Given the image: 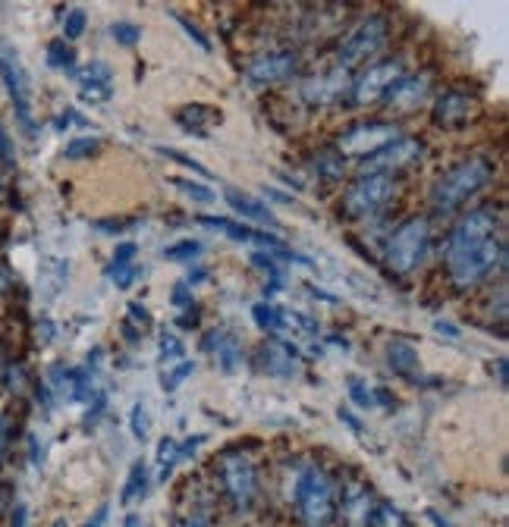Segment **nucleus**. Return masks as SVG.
Returning a JSON list of instances; mask_svg holds the SVG:
<instances>
[{
  "label": "nucleus",
  "mask_w": 509,
  "mask_h": 527,
  "mask_svg": "<svg viewBox=\"0 0 509 527\" xmlns=\"http://www.w3.org/2000/svg\"><path fill=\"white\" fill-rule=\"evenodd\" d=\"M494 179V160L491 157H466L459 160L453 170H447L434 182L431 189V208L434 214H453L459 211L469 198H475L488 182Z\"/></svg>",
  "instance_id": "nucleus-1"
},
{
  "label": "nucleus",
  "mask_w": 509,
  "mask_h": 527,
  "mask_svg": "<svg viewBox=\"0 0 509 527\" xmlns=\"http://www.w3.org/2000/svg\"><path fill=\"white\" fill-rule=\"evenodd\" d=\"M503 261V242L500 233L488 239H475V242H447V273L453 286L459 289H472L484 277H491L494 264Z\"/></svg>",
  "instance_id": "nucleus-2"
},
{
  "label": "nucleus",
  "mask_w": 509,
  "mask_h": 527,
  "mask_svg": "<svg viewBox=\"0 0 509 527\" xmlns=\"http://www.w3.org/2000/svg\"><path fill=\"white\" fill-rule=\"evenodd\" d=\"M293 502L302 527H330L337 518V487L324 468H305L296 480Z\"/></svg>",
  "instance_id": "nucleus-3"
},
{
  "label": "nucleus",
  "mask_w": 509,
  "mask_h": 527,
  "mask_svg": "<svg viewBox=\"0 0 509 527\" xmlns=\"http://www.w3.org/2000/svg\"><path fill=\"white\" fill-rule=\"evenodd\" d=\"M431 245V226L428 217H409L393 229L387 242V264L393 273H412L422 267Z\"/></svg>",
  "instance_id": "nucleus-4"
},
{
  "label": "nucleus",
  "mask_w": 509,
  "mask_h": 527,
  "mask_svg": "<svg viewBox=\"0 0 509 527\" xmlns=\"http://www.w3.org/2000/svg\"><path fill=\"white\" fill-rule=\"evenodd\" d=\"M390 38V26H387V19L384 16H368L362 19L356 29H352L343 44H340V70H352V66H362L368 60H374L381 51H384V44Z\"/></svg>",
  "instance_id": "nucleus-5"
},
{
  "label": "nucleus",
  "mask_w": 509,
  "mask_h": 527,
  "mask_svg": "<svg viewBox=\"0 0 509 527\" xmlns=\"http://www.w3.org/2000/svg\"><path fill=\"white\" fill-rule=\"evenodd\" d=\"M396 195V176L384 173H365L359 182H352V189L343 195L340 211L346 217H371L384 211Z\"/></svg>",
  "instance_id": "nucleus-6"
},
{
  "label": "nucleus",
  "mask_w": 509,
  "mask_h": 527,
  "mask_svg": "<svg viewBox=\"0 0 509 527\" xmlns=\"http://www.w3.org/2000/svg\"><path fill=\"white\" fill-rule=\"evenodd\" d=\"M220 480H224V493L230 496L233 509L246 512L258 499V471L246 455H227L220 465Z\"/></svg>",
  "instance_id": "nucleus-7"
},
{
  "label": "nucleus",
  "mask_w": 509,
  "mask_h": 527,
  "mask_svg": "<svg viewBox=\"0 0 509 527\" xmlns=\"http://www.w3.org/2000/svg\"><path fill=\"white\" fill-rule=\"evenodd\" d=\"M403 73H406L403 57L371 63L356 82H349V95H352V101H356V104L381 101V98H387V91L403 79Z\"/></svg>",
  "instance_id": "nucleus-8"
},
{
  "label": "nucleus",
  "mask_w": 509,
  "mask_h": 527,
  "mask_svg": "<svg viewBox=\"0 0 509 527\" xmlns=\"http://www.w3.org/2000/svg\"><path fill=\"white\" fill-rule=\"evenodd\" d=\"M0 79L7 85V95L16 107L19 126L29 135H35V123H32V88H29V76L22 70L19 57H13L10 51H0Z\"/></svg>",
  "instance_id": "nucleus-9"
},
{
  "label": "nucleus",
  "mask_w": 509,
  "mask_h": 527,
  "mask_svg": "<svg viewBox=\"0 0 509 527\" xmlns=\"http://www.w3.org/2000/svg\"><path fill=\"white\" fill-rule=\"evenodd\" d=\"M425 157V145L418 139H396L387 148L374 151L365 157V173H384V176H396L400 170H409L415 164H422Z\"/></svg>",
  "instance_id": "nucleus-10"
},
{
  "label": "nucleus",
  "mask_w": 509,
  "mask_h": 527,
  "mask_svg": "<svg viewBox=\"0 0 509 527\" xmlns=\"http://www.w3.org/2000/svg\"><path fill=\"white\" fill-rule=\"evenodd\" d=\"M400 139V129L393 123H362V126H352L349 132H343L337 139V151L346 157V154H359V157H368L374 151L387 148L390 142Z\"/></svg>",
  "instance_id": "nucleus-11"
},
{
  "label": "nucleus",
  "mask_w": 509,
  "mask_h": 527,
  "mask_svg": "<svg viewBox=\"0 0 509 527\" xmlns=\"http://www.w3.org/2000/svg\"><path fill=\"white\" fill-rule=\"evenodd\" d=\"M299 66V57L293 51H271V54H261L249 63V82L252 85H274V82H283L296 73Z\"/></svg>",
  "instance_id": "nucleus-12"
},
{
  "label": "nucleus",
  "mask_w": 509,
  "mask_h": 527,
  "mask_svg": "<svg viewBox=\"0 0 509 527\" xmlns=\"http://www.w3.org/2000/svg\"><path fill=\"white\" fill-rule=\"evenodd\" d=\"M258 364L264 374L271 377H299V355L296 349L290 346V342H280V339H268L264 346L258 349Z\"/></svg>",
  "instance_id": "nucleus-13"
},
{
  "label": "nucleus",
  "mask_w": 509,
  "mask_h": 527,
  "mask_svg": "<svg viewBox=\"0 0 509 527\" xmlns=\"http://www.w3.org/2000/svg\"><path fill=\"white\" fill-rule=\"evenodd\" d=\"M472 110H475V101L469 91H447V95H440L437 104H434V126H444V129H459L472 120Z\"/></svg>",
  "instance_id": "nucleus-14"
},
{
  "label": "nucleus",
  "mask_w": 509,
  "mask_h": 527,
  "mask_svg": "<svg viewBox=\"0 0 509 527\" xmlns=\"http://www.w3.org/2000/svg\"><path fill=\"white\" fill-rule=\"evenodd\" d=\"M198 226L217 229V233H224V236L233 239V242H255V245H261L264 251H277V248H283L280 239H277L274 233H261V229H255V226L233 223V220H227V217H198Z\"/></svg>",
  "instance_id": "nucleus-15"
},
{
  "label": "nucleus",
  "mask_w": 509,
  "mask_h": 527,
  "mask_svg": "<svg viewBox=\"0 0 509 527\" xmlns=\"http://www.w3.org/2000/svg\"><path fill=\"white\" fill-rule=\"evenodd\" d=\"M205 352L214 355V361L220 364V371L224 374H233L242 364V342L230 330H211L205 336Z\"/></svg>",
  "instance_id": "nucleus-16"
},
{
  "label": "nucleus",
  "mask_w": 509,
  "mask_h": 527,
  "mask_svg": "<svg viewBox=\"0 0 509 527\" xmlns=\"http://www.w3.org/2000/svg\"><path fill=\"white\" fill-rule=\"evenodd\" d=\"M346 91H349V82H346L343 70L324 73V76H318V79H308V82L302 85V95H305V101H308V104H318V107L340 101V98L346 95Z\"/></svg>",
  "instance_id": "nucleus-17"
},
{
  "label": "nucleus",
  "mask_w": 509,
  "mask_h": 527,
  "mask_svg": "<svg viewBox=\"0 0 509 527\" xmlns=\"http://www.w3.org/2000/svg\"><path fill=\"white\" fill-rule=\"evenodd\" d=\"M371 512H374V499L365 487H352L343 493L340 518L346 527H371Z\"/></svg>",
  "instance_id": "nucleus-18"
},
{
  "label": "nucleus",
  "mask_w": 509,
  "mask_h": 527,
  "mask_svg": "<svg viewBox=\"0 0 509 527\" xmlns=\"http://www.w3.org/2000/svg\"><path fill=\"white\" fill-rule=\"evenodd\" d=\"M387 364L393 374H400L406 380H415L422 371V355L412 346L409 339H390L387 342Z\"/></svg>",
  "instance_id": "nucleus-19"
},
{
  "label": "nucleus",
  "mask_w": 509,
  "mask_h": 527,
  "mask_svg": "<svg viewBox=\"0 0 509 527\" xmlns=\"http://www.w3.org/2000/svg\"><path fill=\"white\" fill-rule=\"evenodd\" d=\"M224 198H227V204H230V208H233L239 217H246V220H252V223H258V226H271V229L280 226L277 217H274V211L268 208V204H261L258 198H252V195H246V192H239V189H227Z\"/></svg>",
  "instance_id": "nucleus-20"
},
{
  "label": "nucleus",
  "mask_w": 509,
  "mask_h": 527,
  "mask_svg": "<svg viewBox=\"0 0 509 527\" xmlns=\"http://www.w3.org/2000/svg\"><path fill=\"white\" fill-rule=\"evenodd\" d=\"M66 283H70V261H66V258H48L41 264L38 289H41L44 302H54L57 295L66 289Z\"/></svg>",
  "instance_id": "nucleus-21"
},
{
  "label": "nucleus",
  "mask_w": 509,
  "mask_h": 527,
  "mask_svg": "<svg viewBox=\"0 0 509 527\" xmlns=\"http://www.w3.org/2000/svg\"><path fill=\"white\" fill-rule=\"evenodd\" d=\"M176 120H180V126L186 132L198 135V139H208V126L205 123H220V110L205 107V104H192V107H183L180 113H176Z\"/></svg>",
  "instance_id": "nucleus-22"
},
{
  "label": "nucleus",
  "mask_w": 509,
  "mask_h": 527,
  "mask_svg": "<svg viewBox=\"0 0 509 527\" xmlns=\"http://www.w3.org/2000/svg\"><path fill=\"white\" fill-rule=\"evenodd\" d=\"M428 91V76H403L390 91H387V101H393L396 107H415L418 101L425 98Z\"/></svg>",
  "instance_id": "nucleus-23"
},
{
  "label": "nucleus",
  "mask_w": 509,
  "mask_h": 527,
  "mask_svg": "<svg viewBox=\"0 0 509 527\" xmlns=\"http://www.w3.org/2000/svg\"><path fill=\"white\" fill-rule=\"evenodd\" d=\"M148 484H151V474H148V462H132L129 474H126V484H123V493H120V502L129 506V502L136 499H145L148 496Z\"/></svg>",
  "instance_id": "nucleus-24"
},
{
  "label": "nucleus",
  "mask_w": 509,
  "mask_h": 527,
  "mask_svg": "<svg viewBox=\"0 0 509 527\" xmlns=\"http://www.w3.org/2000/svg\"><path fill=\"white\" fill-rule=\"evenodd\" d=\"M346 393L352 399V405L362 408V411H371V408H378V389H371L362 377L356 374H349L346 377Z\"/></svg>",
  "instance_id": "nucleus-25"
},
{
  "label": "nucleus",
  "mask_w": 509,
  "mask_h": 527,
  "mask_svg": "<svg viewBox=\"0 0 509 527\" xmlns=\"http://www.w3.org/2000/svg\"><path fill=\"white\" fill-rule=\"evenodd\" d=\"M315 173L327 182H337L346 173V157L340 151H318L315 154Z\"/></svg>",
  "instance_id": "nucleus-26"
},
{
  "label": "nucleus",
  "mask_w": 509,
  "mask_h": 527,
  "mask_svg": "<svg viewBox=\"0 0 509 527\" xmlns=\"http://www.w3.org/2000/svg\"><path fill=\"white\" fill-rule=\"evenodd\" d=\"M154 465H158V477L167 480L173 474V468L180 465V440L176 437H164L158 443V455H154Z\"/></svg>",
  "instance_id": "nucleus-27"
},
{
  "label": "nucleus",
  "mask_w": 509,
  "mask_h": 527,
  "mask_svg": "<svg viewBox=\"0 0 509 527\" xmlns=\"http://www.w3.org/2000/svg\"><path fill=\"white\" fill-rule=\"evenodd\" d=\"M280 330H293V333H305V336H318L321 324L305 311H280Z\"/></svg>",
  "instance_id": "nucleus-28"
},
{
  "label": "nucleus",
  "mask_w": 509,
  "mask_h": 527,
  "mask_svg": "<svg viewBox=\"0 0 509 527\" xmlns=\"http://www.w3.org/2000/svg\"><path fill=\"white\" fill-rule=\"evenodd\" d=\"M76 79L79 85H114V70L104 60H92L82 70H76Z\"/></svg>",
  "instance_id": "nucleus-29"
},
{
  "label": "nucleus",
  "mask_w": 509,
  "mask_h": 527,
  "mask_svg": "<svg viewBox=\"0 0 509 527\" xmlns=\"http://www.w3.org/2000/svg\"><path fill=\"white\" fill-rule=\"evenodd\" d=\"M371 527H409V521L400 509L393 506V502H374Z\"/></svg>",
  "instance_id": "nucleus-30"
},
{
  "label": "nucleus",
  "mask_w": 509,
  "mask_h": 527,
  "mask_svg": "<svg viewBox=\"0 0 509 527\" xmlns=\"http://www.w3.org/2000/svg\"><path fill=\"white\" fill-rule=\"evenodd\" d=\"M252 320L255 327L264 333H280V308L271 302H255L252 305Z\"/></svg>",
  "instance_id": "nucleus-31"
},
{
  "label": "nucleus",
  "mask_w": 509,
  "mask_h": 527,
  "mask_svg": "<svg viewBox=\"0 0 509 527\" xmlns=\"http://www.w3.org/2000/svg\"><path fill=\"white\" fill-rule=\"evenodd\" d=\"M73 63H76V54H73V48L63 38H57V41L48 44V66H51V70L73 73Z\"/></svg>",
  "instance_id": "nucleus-32"
},
{
  "label": "nucleus",
  "mask_w": 509,
  "mask_h": 527,
  "mask_svg": "<svg viewBox=\"0 0 509 527\" xmlns=\"http://www.w3.org/2000/svg\"><path fill=\"white\" fill-rule=\"evenodd\" d=\"M170 186H176L186 198H192V201H198V204H211V201L217 198V195L205 186V182H192V179H186V176H170Z\"/></svg>",
  "instance_id": "nucleus-33"
},
{
  "label": "nucleus",
  "mask_w": 509,
  "mask_h": 527,
  "mask_svg": "<svg viewBox=\"0 0 509 527\" xmlns=\"http://www.w3.org/2000/svg\"><path fill=\"white\" fill-rule=\"evenodd\" d=\"M101 151V139L98 135H79V139H70V145L63 148V157L66 160H85Z\"/></svg>",
  "instance_id": "nucleus-34"
},
{
  "label": "nucleus",
  "mask_w": 509,
  "mask_h": 527,
  "mask_svg": "<svg viewBox=\"0 0 509 527\" xmlns=\"http://www.w3.org/2000/svg\"><path fill=\"white\" fill-rule=\"evenodd\" d=\"M129 433L136 437L139 443L148 440V433H151V418H148V408L145 402H136L129 408Z\"/></svg>",
  "instance_id": "nucleus-35"
},
{
  "label": "nucleus",
  "mask_w": 509,
  "mask_h": 527,
  "mask_svg": "<svg viewBox=\"0 0 509 527\" xmlns=\"http://www.w3.org/2000/svg\"><path fill=\"white\" fill-rule=\"evenodd\" d=\"M85 26H88V16H85V10H82V7L66 10V16H63V41L70 44V41L82 38Z\"/></svg>",
  "instance_id": "nucleus-36"
},
{
  "label": "nucleus",
  "mask_w": 509,
  "mask_h": 527,
  "mask_svg": "<svg viewBox=\"0 0 509 527\" xmlns=\"http://www.w3.org/2000/svg\"><path fill=\"white\" fill-rule=\"evenodd\" d=\"M110 38H114L120 48H132V44H139L142 38V29L136 26V22H110Z\"/></svg>",
  "instance_id": "nucleus-37"
},
{
  "label": "nucleus",
  "mask_w": 509,
  "mask_h": 527,
  "mask_svg": "<svg viewBox=\"0 0 509 527\" xmlns=\"http://www.w3.org/2000/svg\"><path fill=\"white\" fill-rule=\"evenodd\" d=\"M198 255H202V242H192V239L164 248V258H167V261H176V264L192 261V258H198Z\"/></svg>",
  "instance_id": "nucleus-38"
},
{
  "label": "nucleus",
  "mask_w": 509,
  "mask_h": 527,
  "mask_svg": "<svg viewBox=\"0 0 509 527\" xmlns=\"http://www.w3.org/2000/svg\"><path fill=\"white\" fill-rule=\"evenodd\" d=\"M192 371H195V364L186 361V358H183V361H176V364H170V371L164 374V389H167V393H173V389L180 386Z\"/></svg>",
  "instance_id": "nucleus-39"
},
{
  "label": "nucleus",
  "mask_w": 509,
  "mask_h": 527,
  "mask_svg": "<svg viewBox=\"0 0 509 527\" xmlns=\"http://www.w3.org/2000/svg\"><path fill=\"white\" fill-rule=\"evenodd\" d=\"M170 16L176 19V26H180V29H183V32H186L195 44H198V48H202V51H211V41H208V35H205L202 29H198L195 22H189L183 13H176V10H170Z\"/></svg>",
  "instance_id": "nucleus-40"
},
{
  "label": "nucleus",
  "mask_w": 509,
  "mask_h": 527,
  "mask_svg": "<svg viewBox=\"0 0 509 527\" xmlns=\"http://www.w3.org/2000/svg\"><path fill=\"white\" fill-rule=\"evenodd\" d=\"M161 361L167 364V368L173 361H183V339L180 336H173V333L161 336Z\"/></svg>",
  "instance_id": "nucleus-41"
},
{
  "label": "nucleus",
  "mask_w": 509,
  "mask_h": 527,
  "mask_svg": "<svg viewBox=\"0 0 509 527\" xmlns=\"http://www.w3.org/2000/svg\"><path fill=\"white\" fill-rule=\"evenodd\" d=\"M158 154H164V157H170V160H176L180 167H186V170H195L198 176H205V179H211V173L198 164L195 157H189V154H183V151H176V148H164V145H158Z\"/></svg>",
  "instance_id": "nucleus-42"
},
{
  "label": "nucleus",
  "mask_w": 509,
  "mask_h": 527,
  "mask_svg": "<svg viewBox=\"0 0 509 527\" xmlns=\"http://www.w3.org/2000/svg\"><path fill=\"white\" fill-rule=\"evenodd\" d=\"M110 95H114V88L110 85H79V98L85 104H104V101H110Z\"/></svg>",
  "instance_id": "nucleus-43"
},
{
  "label": "nucleus",
  "mask_w": 509,
  "mask_h": 527,
  "mask_svg": "<svg viewBox=\"0 0 509 527\" xmlns=\"http://www.w3.org/2000/svg\"><path fill=\"white\" fill-rule=\"evenodd\" d=\"M126 324H132L136 330H148L151 327V314H148V308L142 305V302H129L126 305Z\"/></svg>",
  "instance_id": "nucleus-44"
},
{
  "label": "nucleus",
  "mask_w": 509,
  "mask_h": 527,
  "mask_svg": "<svg viewBox=\"0 0 509 527\" xmlns=\"http://www.w3.org/2000/svg\"><path fill=\"white\" fill-rule=\"evenodd\" d=\"M107 277H110V283H114L117 289H129L132 280H136V267H132V264H126V267H114V264H110L107 267Z\"/></svg>",
  "instance_id": "nucleus-45"
},
{
  "label": "nucleus",
  "mask_w": 509,
  "mask_h": 527,
  "mask_svg": "<svg viewBox=\"0 0 509 527\" xmlns=\"http://www.w3.org/2000/svg\"><path fill=\"white\" fill-rule=\"evenodd\" d=\"M136 251H139V245L136 242H120L117 248H114V267H126V264H132V258H136Z\"/></svg>",
  "instance_id": "nucleus-46"
},
{
  "label": "nucleus",
  "mask_w": 509,
  "mask_h": 527,
  "mask_svg": "<svg viewBox=\"0 0 509 527\" xmlns=\"http://www.w3.org/2000/svg\"><path fill=\"white\" fill-rule=\"evenodd\" d=\"M170 305L173 308H192V289L186 286V283H176L173 286V292H170Z\"/></svg>",
  "instance_id": "nucleus-47"
},
{
  "label": "nucleus",
  "mask_w": 509,
  "mask_h": 527,
  "mask_svg": "<svg viewBox=\"0 0 509 527\" xmlns=\"http://www.w3.org/2000/svg\"><path fill=\"white\" fill-rule=\"evenodd\" d=\"M0 160H4L7 167H13V160H16V154H13V142H10V135H7L4 126H0Z\"/></svg>",
  "instance_id": "nucleus-48"
},
{
  "label": "nucleus",
  "mask_w": 509,
  "mask_h": 527,
  "mask_svg": "<svg viewBox=\"0 0 509 527\" xmlns=\"http://www.w3.org/2000/svg\"><path fill=\"white\" fill-rule=\"evenodd\" d=\"M434 333L437 336H447V339H459L462 330L456 324H450V320H434Z\"/></svg>",
  "instance_id": "nucleus-49"
},
{
  "label": "nucleus",
  "mask_w": 509,
  "mask_h": 527,
  "mask_svg": "<svg viewBox=\"0 0 509 527\" xmlns=\"http://www.w3.org/2000/svg\"><path fill=\"white\" fill-rule=\"evenodd\" d=\"M107 518H110V502H104V506H98V509H95V515L88 518L82 527H104V524H107Z\"/></svg>",
  "instance_id": "nucleus-50"
},
{
  "label": "nucleus",
  "mask_w": 509,
  "mask_h": 527,
  "mask_svg": "<svg viewBox=\"0 0 509 527\" xmlns=\"http://www.w3.org/2000/svg\"><path fill=\"white\" fill-rule=\"evenodd\" d=\"M205 440H208V437H205V433H195V437H189L186 443H180V458H186V455H192V452H195L198 446H202Z\"/></svg>",
  "instance_id": "nucleus-51"
},
{
  "label": "nucleus",
  "mask_w": 509,
  "mask_h": 527,
  "mask_svg": "<svg viewBox=\"0 0 509 527\" xmlns=\"http://www.w3.org/2000/svg\"><path fill=\"white\" fill-rule=\"evenodd\" d=\"M38 336H41L44 342H54V339H57V327L51 324L48 317H41V320H38Z\"/></svg>",
  "instance_id": "nucleus-52"
},
{
  "label": "nucleus",
  "mask_w": 509,
  "mask_h": 527,
  "mask_svg": "<svg viewBox=\"0 0 509 527\" xmlns=\"http://www.w3.org/2000/svg\"><path fill=\"white\" fill-rule=\"evenodd\" d=\"M26 518H29V509L22 506V502H16L10 512V527H26Z\"/></svg>",
  "instance_id": "nucleus-53"
},
{
  "label": "nucleus",
  "mask_w": 509,
  "mask_h": 527,
  "mask_svg": "<svg viewBox=\"0 0 509 527\" xmlns=\"http://www.w3.org/2000/svg\"><path fill=\"white\" fill-rule=\"evenodd\" d=\"M337 415H340V421H343V424H346V427H349L352 433H362V421H359L356 415H352V411H349V408H340V411H337Z\"/></svg>",
  "instance_id": "nucleus-54"
},
{
  "label": "nucleus",
  "mask_w": 509,
  "mask_h": 527,
  "mask_svg": "<svg viewBox=\"0 0 509 527\" xmlns=\"http://www.w3.org/2000/svg\"><path fill=\"white\" fill-rule=\"evenodd\" d=\"M29 458H32V465H35V468H41V458H44V452H41V443H38L35 433L29 437Z\"/></svg>",
  "instance_id": "nucleus-55"
},
{
  "label": "nucleus",
  "mask_w": 509,
  "mask_h": 527,
  "mask_svg": "<svg viewBox=\"0 0 509 527\" xmlns=\"http://www.w3.org/2000/svg\"><path fill=\"white\" fill-rule=\"evenodd\" d=\"M123 226H126L123 220H98L95 223V229H104V233H120Z\"/></svg>",
  "instance_id": "nucleus-56"
},
{
  "label": "nucleus",
  "mask_w": 509,
  "mask_h": 527,
  "mask_svg": "<svg viewBox=\"0 0 509 527\" xmlns=\"http://www.w3.org/2000/svg\"><path fill=\"white\" fill-rule=\"evenodd\" d=\"M123 336H126V342H132V346H136V342L142 339V330H136V327L126 324V320H123Z\"/></svg>",
  "instance_id": "nucleus-57"
},
{
  "label": "nucleus",
  "mask_w": 509,
  "mask_h": 527,
  "mask_svg": "<svg viewBox=\"0 0 509 527\" xmlns=\"http://www.w3.org/2000/svg\"><path fill=\"white\" fill-rule=\"evenodd\" d=\"M7 443H10V427H7V421H4V418H0V455H4Z\"/></svg>",
  "instance_id": "nucleus-58"
},
{
  "label": "nucleus",
  "mask_w": 509,
  "mask_h": 527,
  "mask_svg": "<svg viewBox=\"0 0 509 527\" xmlns=\"http://www.w3.org/2000/svg\"><path fill=\"white\" fill-rule=\"evenodd\" d=\"M425 515H428V521H431V524H434V527H453V524H450V521H447V518H440V515H437V512H434V509H428V512H425Z\"/></svg>",
  "instance_id": "nucleus-59"
},
{
  "label": "nucleus",
  "mask_w": 509,
  "mask_h": 527,
  "mask_svg": "<svg viewBox=\"0 0 509 527\" xmlns=\"http://www.w3.org/2000/svg\"><path fill=\"white\" fill-rule=\"evenodd\" d=\"M173 527H205V524L198 521V518H176V521H173Z\"/></svg>",
  "instance_id": "nucleus-60"
},
{
  "label": "nucleus",
  "mask_w": 509,
  "mask_h": 527,
  "mask_svg": "<svg viewBox=\"0 0 509 527\" xmlns=\"http://www.w3.org/2000/svg\"><path fill=\"white\" fill-rule=\"evenodd\" d=\"M494 364H497V377H500V386L506 389V358H497Z\"/></svg>",
  "instance_id": "nucleus-61"
},
{
  "label": "nucleus",
  "mask_w": 509,
  "mask_h": 527,
  "mask_svg": "<svg viewBox=\"0 0 509 527\" xmlns=\"http://www.w3.org/2000/svg\"><path fill=\"white\" fill-rule=\"evenodd\" d=\"M202 280H205V270H192L189 280H186V286H195V283H202Z\"/></svg>",
  "instance_id": "nucleus-62"
},
{
  "label": "nucleus",
  "mask_w": 509,
  "mask_h": 527,
  "mask_svg": "<svg viewBox=\"0 0 509 527\" xmlns=\"http://www.w3.org/2000/svg\"><path fill=\"white\" fill-rule=\"evenodd\" d=\"M268 195H271V198H277V201H283V204H293V198H290V195H280V192H274V189H268Z\"/></svg>",
  "instance_id": "nucleus-63"
},
{
  "label": "nucleus",
  "mask_w": 509,
  "mask_h": 527,
  "mask_svg": "<svg viewBox=\"0 0 509 527\" xmlns=\"http://www.w3.org/2000/svg\"><path fill=\"white\" fill-rule=\"evenodd\" d=\"M54 527H66V521H57V524H54Z\"/></svg>",
  "instance_id": "nucleus-64"
}]
</instances>
